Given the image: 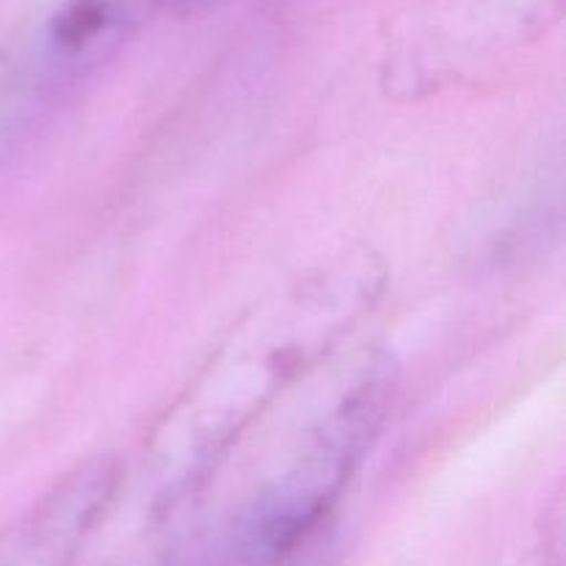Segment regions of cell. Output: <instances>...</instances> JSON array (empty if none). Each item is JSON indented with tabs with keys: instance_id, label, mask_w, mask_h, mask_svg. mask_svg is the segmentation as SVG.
Returning <instances> with one entry per match:
<instances>
[{
	"instance_id": "6da1fadb",
	"label": "cell",
	"mask_w": 566,
	"mask_h": 566,
	"mask_svg": "<svg viewBox=\"0 0 566 566\" xmlns=\"http://www.w3.org/2000/svg\"><path fill=\"white\" fill-rule=\"evenodd\" d=\"M169 0H20L0 39V155L86 86Z\"/></svg>"
},
{
	"instance_id": "7a4b0ae2",
	"label": "cell",
	"mask_w": 566,
	"mask_h": 566,
	"mask_svg": "<svg viewBox=\"0 0 566 566\" xmlns=\"http://www.w3.org/2000/svg\"><path fill=\"white\" fill-rule=\"evenodd\" d=\"M230 3V0H169L171 9L186 11V14H199V11H210L219 9V6Z\"/></svg>"
}]
</instances>
